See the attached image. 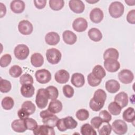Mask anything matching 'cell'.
<instances>
[{
	"label": "cell",
	"instance_id": "f546056e",
	"mask_svg": "<svg viewBox=\"0 0 135 135\" xmlns=\"http://www.w3.org/2000/svg\"><path fill=\"white\" fill-rule=\"evenodd\" d=\"M119 54L118 51L114 48H109L107 49L103 53V59H113L118 60L119 58Z\"/></svg>",
	"mask_w": 135,
	"mask_h": 135
},
{
	"label": "cell",
	"instance_id": "60d3db41",
	"mask_svg": "<svg viewBox=\"0 0 135 135\" xmlns=\"http://www.w3.org/2000/svg\"><path fill=\"white\" fill-rule=\"evenodd\" d=\"M22 108L25 109L30 115L33 114L36 110V107L34 104L31 101H26L23 103Z\"/></svg>",
	"mask_w": 135,
	"mask_h": 135
},
{
	"label": "cell",
	"instance_id": "f907efd6",
	"mask_svg": "<svg viewBox=\"0 0 135 135\" xmlns=\"http://www.w3.org/2000/svg\"><path fill=\"white\" fill-rule=\"evenodd\" d=\"M126 19L127 22L130 24H135V10L134 9H132L128 12L127 15Z\"/></svg>",
	"mask_w": 135,
	"mask_h": 135
},
{
	"label": "cell",
	"instance_id": "836d02e7",
	"mask_svg": "<svg viewBox=\"0 0 135 135\" xmlns=\"http://www.w3.org/2000/svg\"><path fill=\"white\" fill-rule=\"evenodd\" d=\"M2 108L6 110H9L13 108L14 105V101L13 98L10 97H4L1 102Z\"/></svg>",
	"mask_w": 135,
	"mask_h": 135
},
{
	"label": "cell",
	"instance_id": "8d00e7d4",
	"mask_svg": "<svg viewBox=\"0 0 135 135\" xmlns=\"http://www.w3.org/2000/svg\"><path fill=\"white\" fill-rule=\"evenodd\" d=\"M12 85L11 82L1 78L0 80V91L2 93H7L11 90Z\"/></svg>",
	"mask_w": 135,
	"mask_h": 135
},
{
	"label": "cell",
	"instance_id": "11a10c76",
	"mask_svg": "<svg viewBox=\"0 0 135 135\" xmlns=\"http://www.w3.org/2000/svg\"><path fill=\"white\" fill-rule=\"evenodd\" d=\"M125 2L129 6H133L135 4V1H125Z\"/></svg>",
	"mask_w": 135,
	"mask_h": 135
},
{
	"label": "cell",
	"instance_id": "e0dca14e",
	"mask_svg": "<svg viewBox=\"0 0 135 135\" xmlns=\"http://www.w3.org/2000/svg\"><path fill=\"white\" fill-rule=\"evenodd\" d=\"M60 40V35L55 32L47 33L45 36V41L48 45H55L59 43Z\"/></svg>",
	"mask_w": 135,
	"mask_h": 135
},
{
	"label": "cell",
	"instance_id": "44dd1931",
	"mask_svg": "<svg viewBox=\"0 0 135 135\" xmlns=\"http://www.w3.org/2000/svg\"><path fill=\"white\" fill-rule=\"evenodd\" d=\"M12 129L16 132L22 133L25 132L27 129L25 126L24 120L16 119L14 120L11 124Z\"/></svg>",
	"mask_w": 135,
	"mask_h": 135
},
{
	"label": "cell",
	"instance_id": "e575fe53",
	"mask_svg": "<svg viewBox=\"0 0 135 135\" xmlns=\"http://www.w3.org/2000/svg\"><path fill=\"white\" fill-rule=\"evenodd\" d=\"M108 110L110 114L114 115H119L121 111L122 108L115 102H111L108 105Z\"/></svg>",
	"mask_w": 135,
	"mask_h": 135
},
{
	"label": "cell",
	"instance_id": "6da1fadb",
	"mask_svg": "<svg viewBox=\"0 0 135 135\" xmlns=\"http://www.w3.org/2000/svg\"><path fill=\"white\" fill-rule=\"evenodd\" d=\"M40 115L42 119V122L44 124L53 128L56 126L59 119L54 113L51 112L48 109L41 111Z\"/></svg>",
	"mask_w": 135,
	"mask_h": 135
},
{
	"label": "cell",
	"instance_id": "7402d4cb",
	"mask_svg": "<svg viewBox=\"0 0 135 135\" xmlns=\"http://www.w3.org/2000/svg\"><path fill=\"white\" fill-rule=\"evenodd\" d=\"M62 37L64 42L69 45L74 44L77 40L76 34L69 30L64 31L62 34Z\"/></svg>",
	"mask_w": 135,
	"mask_h": 135
},
{
	"label": "cell",
	"instance_id": "ac0fdd59",
	"mask_svg": "<svg viewBox=\"0 0 135 135\" xmlns=\"http://www.w3.org/2000/svg\"><path fill=\"white\" fill-rule=\"evenodd\" d=\"M71 82L76 88L82 87L85 83L84 76L80 73H74L72 75Z\"/></svg>",
	"mask_w": 135,
	"mask_h": 135
},
{
	"label": "cell",
	"instance_id": "4dcf8cb0",
	"mask_svg": "<svg viewBox=\"0 0 135 135\" xmlns=\"http://www.w3.org/2000/svg\"><path fill=\"white\" fill-rule=\"evenodd\" d=\"M62 119L64 127L66 130L73 129L75 128L78 126L77 121L71 116H68Z\"/></svg>",
	"mask_w": 135,
	"mask_h": 135
},
{
	"label": "cell",
	"instance_id": "816d5d0a",
	"mask_svg": "<svg viewBox=\"0 0 135 135\" xmlns=\"http://www.w3.org/2000/svg\"><path fill=\"white\" fill-rule=\"evenodd\" d=\"M17 115L20 119L25 120L28 118V117L30 115V114L25 109L22 108L18 110L17 112Z\"/></svg>",
	"mask_w": 135,
	"mask_h": 135
},
{
	"label": "cell",
	"instance_id": "bcb514c9",
	"mask_svg": "<svg viewBox=\"0 0 135 135\" xmlns=\"http://www.w3.org/2000/svg\"><path fill=\"white\" fill-rule=\"evenodd\" d=\"M12 56L9 54L3 55L0 59V65L1 67L5 68L11 62Z\"/></svg>",
	"mask_w": 135,
	"mask_h": 135
},
{
	"label": "cell",
	"instance_id": "d6a6232c",
	"mask_svg": "<svg viewBox=\"0 0 135 135\" xmlns=\"http://www.w3.org/2000/svg\"><path fill=\"white\" fill-rule=\"evenodd\" d=\"M81 133L82 135H96L97 132L94 128L89 123H85L81 127Z\"/></svg>",
	"mask_w": 135,
	"mask_h": 135
},
{
	"label": "cell",
	"instance_id": "277c9868",
	"mask_svg": "<svg viewBox=\"0 0 135 135\" xmlns=\"http://www.w3.org/2000/svg\"><path fill=\"white\" fill-rule=\"evenodd\" d=\"M62 54L61 52L55 48L48 49L46 52L47 61L51 64H56L61 59Z\"/></svg>",
	"mask_w": 135,
	"mask_h": 135
},
{
	"label": "cell",
	"instance_id": "d6986e66",
	"mask_svg": "<svg viewBox=\"0 0 135 135\" xmlns=\"http://www.w3.org/2000/svg\"><path fill=\"white\" fill-rule=\"evenodd\" d=\"M105 89L110 93H115L117 92L120 88V83L115 80L111 79L107 81L105 84Z\"/></svg>",
	"mask_w": 135,
	"mask_h": 135
},
{
	"label": "cell",
	"instance_id": "603a6c76",
	"mask_svg": "<svg viewBox=\"0 0 135 135\" xmlns=\"http://www.w3.org/2000/svg\"><path fill=\"white\" fill-rule=\"evenodd\" d=\"M114 102L118 103L122 108L126 107L128 104V96L124 92H120L114 97Z\"/></svg>",
	"mask_w": 135,
	"mask_h": 135
},
{
	"label": "cell",
	"instance_id": "1f68e13d",
	"mask_svg": "<svg viewBox=\"0 0 135 135\" xmlns=\"http://www.w3.org/2000/svg\"><path fill=\"white\" fill-rule=\"evenodd\" d=\"M98 130L100 135H109L111 133L112 127L109 122H103Z\"/></svg>",
	"mask_w": 135,
	"mask_h": 135
},
{
	"label": "cell",
	"instance_id": "ffe728a7",
	"mask_svg": "<svg viewBox=\"0 0 135 135\" xmlns=\"http://www.w3.org/2000/svg\"><path fill=\"white\" fill-rule=\"evenodd\" d=\"M92 99L96 103L104 105L107 99V93L102 89H98L95 91Z\"/></svg>",
	"mask_w": 135,
	"mask_h": 135
},
{
	"label": "cell",
	"instance_id": "b9f144b4",
	"mask_svg": "<svg viewBox=\"0 0 135 135\" xmlns=\"http://www.w3.org/2000/svg\"><path fill=\"white\" fill-rule=\"evenodd\" d=\"M24 122L27 130H33L38 126L36 120L31 118H26L24 120Z\"/></svg>",
	"mask_w": 135,
	"mask_h": 135
},
{
	"label": "cell",
	"instance_id": "9f6ffc18",
	"mask_svg": "<svg viewBox=\"0 0 135 135\" xmlns=\"http://www.w3.org/2000/svg\"><path fill=\"white\" fill-rule=\"evenodd\" d=\"M99 1H95V2H93H93H91V1H86V2H88V3H95V2H98Z\"/></svg>",
	"mask_w": 135,
	"mask_h": 135
},
{
	"label": "cell",
	"instance_id": "5b68a950",
	"mask_svg": "<svg viewBox=\"0 0 135 135\" xmlns=\"http://www.w3.org/2000/svg\"><path fill=\"white\" fill-rule=\"evenodd\" d=\"M29 53V48L26 45L23 44L17 45L14 50V54L15 57L20 60H25L28 57Z\"/></svg>",
	"mask_w": 135,
	"mask_h": 135
},
{
	"label": "cell",
	"instance_id": "484cf974",
	"mask_svg": "<svg viewBox=\"0 0 135 135\" xmlns=\"http://www.w3.org/2000/svg\"><path fill=\"white\" fill-rule=\"evenodd\" d=\"M88 35L90 39L94 42H99L102 38V33L98 28L95 27L90 28L88 32Z\"/></svg>",
	"mask_w": 135,
	"mask_h": 135
},
{
	"label": "cell",
	"instance_id": "f5cc1de1",
	"mask_svg": "<svg viewBox=\"0 0 135 135\" xmlns=\"http://www.w3.org/2000/svg\"><path fill=\"white\" fill-rule=\"evenodd\" d=\"M34 3L35 6L37 9H41L45 7L46 4V0H35L34 1Z\"/></svg>",
	"mask_w": 135,
	"mask_h": 135
},
{
	"label": "cell",
	"instance_id": "d590c367",
	"mask_svg": "<svg viewBox=\"0 0 135 135\" xmlns=\"http://www.w3.org/2000/svg\"><path fill=\"white\" fill-rule=\"evenodd\" d=\"M64 6V1L63 0H50L49 6L54 11L61 10Z\"/></svg>",
	"mask_w": 135,
	"mask_h": 135
},
{
	"label": "cell",
	"instance_id": "9a60e30c",
	"mask_svg": "<svg viewBox=\"0 0 135 135\" xmlns=\"http://www.w3.org/2000/svg\"><path fill=\"white\" fill-rule=\"evenodd\" d=\"M54 79L57 83L64 84L68 82L70 79V74L66 70L61 69L55 73Z\"/></svg>",
	"mask_w": 135,
	"mask_h": 135
},
{
	"label": "cell",
	"instance_id": "f6af8a7d",
	"mask_svg": "<svg viewBox=\"0 0 135 135\" xmlns=\"http://www.w3.org/2000/svg\"><path fill=\"white\" fill-rule=\"evenodd\" d=\"M62 91L64 96L68 98H72L74 93V89L70 85L66 84L63 86Z\"/></svg>",
	"mask_w": 135,
	"mask_h": 135
},
{
	"label": "cell",
	"instance_id": "7dc6e473",
	"mask_svg": "<svg viewBox=\"0 0 135 135\" xmlns=\"http://www.w3.org/2000/svg\"><path fill=\"white\" fill-rule=\"evenodd\" d=\"M99 117L103 120V122H109L112 119L111 114L107 110H102L100 111L99 113Z\"/></svg>",
	"mask_w": 135,
	"mask_h": 135
},
{
	"label": "cell",
	"instance_id": "9c48e42d",
	"mask_svg": "<svg viewBox=\"0 0 135 135\" xmlns=\"http://www.w3.org/2000/svg\"><path fill=\"white\" fill-rule=\"evenodd\" d=\"M118 78L122 83L129 84L131 83L133 80L134 75L130 70L123 69L118 73Z\"/></svg>",
	"mask_w": 135,
	"mask_h": 135
},
{
	"label": "cell",
	"instance_id": "8fae6325",
	"mask_svg": "<svg viewBox=\"0 0 135 135\" xmlns=\"http://www.w3.org/2000/svg\"><path fill=\"white\" fill-rule=\"evenodd\" d=\"M73 30L78 32H83L88 27V22L84 18L79 17L75 19L72 23Z\"/></svg>",
	"mask_w": 135,
	"mask_h": 135
},
{
	"label": "cell",
	"instance_id": "83f0119b",
	"mask_svg": "<svg viewBox=\"0 0 135 135\" xmlns=\"http://www.w3.org/2000/svg\"><path fill=\"white\" fill-rule=\"evenodd\" d=\"M122 118L125 121L128 122H134L135 119V112L134 108L129 107L126 109L123 112Z\"/></svg>",
	"mask_w": 135,
	"mask_h": 135
},
{
	"label": "cell",
	"instance_id": "ba28073f",
	"mask_svg": "<svg viewBox=\"0 0 135 135\" xmlns=\"http://www.w3.org/2000/svg\"><path fill=\"white\" fill-rule=\"evenodd\" d=\"M18 30L22 34L27 35L32 33L33 27L30 21L24 20L19 22L18 25Z\"/></svg>",
	"mask_w": 135,
	"mask_h": 135
},
{
	"label": "cell",
	"instance_id": "d4e9b609",
	"mask_svg": "<svg viewBox=\"0 0 135 135\" xmlns=\"http://www.w3.org/2000/svg\"><path fill=\"white\" fill-rule=\"evenodd\" d=\"M63 105L62 102L57 99L52 100L48 106L47 109L53 113H59L62 109Z\"/></svg>",
	"mask_w": 135,
	"mask_h": 135
},
{
	"label": "cell",
	"instance_id": "30bf717a",
	"mask_svg": "<svg viewBox=\"0 0 135 135\" xmlns=\"http://www.w3.org/2000/svg\"><path fill=\"white\" fill-rule=\"evenodd\" d=\"M33 133L35 135H54L55 132L53 127L47 125H38L34 129Z\"/></svg>",
	"mask_w": 135,
	"mask_h": 135
},
{
	"label": "cell",
	"instance_id": "52a82bcc",
	"mask_svg": "<svg viewBox=\"0 0 135 135\" xmlns=\"http://www.w3.org/2000/svg\"><path fill=\"white\" fill-rule=\"evenodd\" d=\"M111 127L114 132L119 135L125 134L128 130L127 123L125 121L121 119H118L114 121Z\"/></svg>",
	"mask_w": 135,
	"mask_h": 135
},
{
	"label": "cell",
	"instance_id": "f35d334b",
	"mask_svg": "<svg viewBox=\"0 0 135 135\" xmlns=\"http://www.w3.org/2000/svg\"><path fill=\"white\" fill-rule=\"evenodd\" d=\"M22 72V69L18 65H14L12 66L9 70V75L15 78H18L21 76Z\"/></svg>",
	"mask_w": 135,
	"mask_h": 135
},
{
	"label": "cell",
	"instance_id": "ee69618b",
	"mask_svg": "<svg viewBox=\"0 0 135 135\" xmlns=\"http://www.w3.org/2000/svg\"><path fill=\"white\" fill-rule=\"evenodd\" d=\"M20 82L22 85L25 84H33V78L28 73H25L21 75L20 78Z\"/></svg>",
	"mask_w": 135,
	"mask_h": 135
},
{
	"label": "cell",
	"instance_id": "7bdbcfd3",
	"mask_svg": "<svg viewBox=\"0 0 135 135\" xmlns=\"http://www.w3.org/2000/svg\"><path fill=\"white\" fill-rule=\"evenodd\" d=\"M87 80H88V84L90 86H93V87H95V86L99 85L102 81L101 80H99V79H98L96 78H95L93 75L92 73H90L88 75Z\"/></svg>",
	"mask_w": 135,
	"mask_h": 135
},
{
	"label": "cell",
	"instance_id": "7c38bea8",
	"mask_svg": "<svg viewBox=\"0 0 135 135\" xmlns=\"http://www.w3.org/2000/svg\"><path fill=\"white\" fill-rule=\"evenodd\" d=\"M104 66L109 72H115L120 68V63L117 60L113 59H107L104 61Z\"/></svg>",
	"mask_w": 135,
	"mask_h": 135
},
{
	"label": "cell",
	"instance_id": "4fadbf2b",
	"mask_svg": "<svg viewBox=\"0 0 135 135\" xmlns=\"http://www.w3.org/2000/svg\"><path fill=\"white\" fill-rule=\"evenodd\" d=\"M69 5L70 9L76 14L82 13L85 9V5L82 1L71 0L69 1Z\"/></svg>",
	"mask_w": 135,
	"mask_h": 135
},
{
	"label": "cell",
	"instance_id": "3957f363",
	"mask_svg": "<svg viewBox=\"0 0 135 135\" xmlns=\"http://www.w3.org/2000/svg\"><path fill=\"white\" fill-rule=\"evenodd\" d=\"M124 5L119 1L112 2L109 7V13L110 15L114 18H118L121 17L124 13Z\"/></svg>",
	"mask_w": 135,
	"mask_h": 135
},
{
	"label": "cell",
	"instance_id": "681fc988",
	"mask_svg": "<svg viewBox=\"0 0 135 135\" xmlns=\"http://www.w3.org/2000/svg\"><path fill=\"white\" fill-rule=\"evenodd\" d=\"M89 106L90 108L94 111H100L103 107V105L98 104L94 102L92 99H91L89 102Z\"/></svg>",
	"mask_w": 135,
	"mask_h": 135
},
{
	"label": "cell",
	"instance_id": "db71d44e",
	"mask_svg": "<svg viewBox=\"0 0 135 135\" xmlns=\"http://www.w3.org/2000/svg\"><path fill=\"white\" fill-rule=\"evenodd\" d=\"M0 8H1V14L0 17L2 18L5 15L6 13V8L5 5H4L2 3H0Z\"/></svg>",
	"mask_w": 135,
	"mask_h": 135
},
{
	"label": "cell",
	"instance_id": "ab89813d",
	"mask_svg": "<svg viewBox=\"0 0 135 135\" xmlns=\"http://www.w3.org/2000/svg\"><path fill=\"white\" fill-rule=\"evenodd\" d=\"M76 118L80 121H84L87 120L89 117V111L85 109L78 110L75 114Z\"/></svg>",
	"mask_w": 135,
	"mask_h": 135
},
{
	"label": "cell",
	"instance_id": "5bb4252c",
	"mask_svg": "<svg viewBox=\"0 0 135 135\" xmlns=\"http://www.w3.org/2000/svg\"><path fill=\"white\" fill-rule=\"evenodd\" d=\"M104 14L103 11L99 8H94L90 13V18L94 23H100L103 19Z\"/></svg>",
	"mask_w": 135,
	"mask_h": 135
},
{
	"label": "cell",
	"instance_id": "4316f807",
	"mask_svg": "<svg viewBox=\"0 0 135 135\" xmlns=\"http://www.w3.org/2000/svg\"><path fill=\"white\" fill-rule=\"evenodd\" d=\"M31 63L34 67H40L44 63L43 56L40 53H34L31 55Z\"/></svg>",
	"mask_w": 135,
	"mask_h": 135
},
{
	"label": "cell",
	"instance_id": "f1b7e54d",
	"mask_svg": "<svg viewBox=\"0 0 135 135\" xmlns=\"http://www.w3.org/2000/svg\"><path fill=\"white\" fill-rule=\"evenodd\" d=\"M93 75L98 79L101 80L106 75V72L104 68L100 65H95L91 72Z\"/></svg>",
	"mask_w": 135,
	"mask_h": 135
},
{
	"label": "cell",
	"instance_id": "c3c4849f",
	"mask_svg": "<svg viewBox=\"0 0 135 135\" xmlns=\"http://www.w3.org/2000/svg\"><path fill=\"white\" fill-rule=\"evenodd\" d=\"M103 120L99 117H94L91 120V124L95 129H98L103 123Z\"/></svg>",
	"mask_w": 135,
	"mask_h": 135
},
{
	"label": "cell",
	"instance_id": "8992f818",
	"mask_svg": "<svg viewBox=\"0 0 135 135\" xmlns=\"http://www.w3.org/2000/svg\"><path fill=\"white\" fill-rule=\"evenodd\" d=\"M35 76L36 81L41 84H46L51 80V74L46 69H40L36 71Z\"/></svg>",
	"mask_w": 135,
	"mask_h": 135
},
{
	"label": "cell",
	"instance_id": "74e56055",
	"mask_svg": "<svg viewBox=\"0 0 135 135\" xmlns=\"http://www.w3.org/2000/svg\"><path fill=\"white\" fill-rule=\"evenodd\" d=\"M46 90L47 91L49 99L53 100H55L59 96V91L57 89L55 86L50 85L47 86L46 88Z\"/></svg>",
	"mask_w": 135,
	"mask_h": 135
},
{
	"label": "cell",
	"instance_id": "cb8c5ba5",
	"mask_svg": "<svg viewBox=\"0 0 135 135\" xmlns=\"http://www.w3.org/2000/svg\"><path fill=\"white\" fill-rule=\"evenodd\" d=\"M20 91L24 97L31 98L34 94L35 88L31 84H25L22 85Z\"/></svg>",
	"mask_w": 135,
	"mask_h": 135
},
{
	"label": "cell",
	"instance_id": "7a4b0ae2",
	"mask_svg": "<svg viewBox=\"0 0 135 135\" xmlns=\"http://www.w3.org/2000/svg\"><path fill=\"white\" fill-rule=\"evenodd\" d=\"M49 95L46 89H39L36 95L35 103L37 107L40 109H44L48 103Z\"/></svg>",
	"mask_w": 135,
	"mask_h": 135
},
{
	"label": "cell",
	"instance_id": "2e32d148",
	"mask_svg": "<svg viewBox=\"0 0 135 135\" xmlns=\"http://www.w3.org/2000/svg\"><path fill=\"white\" fill-rule=\"evenodd\" d=\"M25 4L23 1L14 0L11 2L10 8L11 11L16 14L22 13L25 9Z\"/></svg>",
	"mask_w": 135,
	"mask_h": 135
}]
</instances>
